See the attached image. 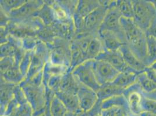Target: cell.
Segmentation results:
<instances>
[{
    "instance_id": "cell-1",
    "label": "cell",
    "mask_w": 156,
    "mask_h": 116,
    "mask_svg": "<svg viewBox=\"0 0 156 116\" xmlns=\"http://www.w3.org/2000/svg\"><path fill=\"white\" fill-rule=\"evenodd\" d=\"M121 24L126 44L137 58L146 66L147 36L146 32L137 25L133 19L121 17Z\"/></svg>"
},
{
    "instance_id": "cell-2",
    "label": "cell",
    "mask_w": 156,
    "mask_h": 116,
    "mask_svg": "<svg viewBox=\"0 0 156 116\" xmlns=\"http://www.w3.org/2000/svg\"><path fill=\"white\" fill-rule=\"evenodd\" d=\"M133 7V20L143 32L149 29L156 18V9L151 1H132Z\"/></svg>"
},
{
    "instance_id": "cell-3",
    "label": "cell",
    "mask_w": 156,
    "mask_h": 116,
    "mask_svg": "<svg viewBox=\"0 0 156 116\" xmlns=\"http://www.w3.org/2000/svg\"><path fill=\"white\" fill-rule=\"evenodd\" d=\"M123 95L125 97L129 109L127 113L130 116H139L142 111L141 104L143 99V91L137 83L124 90Z\"/></svg>"
},
{
    "instance_id": "cell-4",
    "label": "cell",
    "mask_w": 156,
    "mask_h": 116,
    "mask_svg": "<svg viewBox=\"0 0 156 116\" xmlns=\"http://www.w3.org/2000/svg\"><path fill=\"white\" fill-rule=\"evenodd\" d=\"M121 17L122 16L118 10L116 4L111 7L104 17L103 23V31H108L114 32L125 44H126L125 37L121 24Z\"/></svg>"
},
{
    "instance_id": "cell-5",
    "label": "cell",
    "mask_w": 156,
    "mask_h": 116,
    "mask_svg": "<svg viewBox=\"0 0 156 116\" xmlns=\"http://www.w3.org/2000/svg\"><path fill=\"white\" fill-rule=\"evenodd\" d=\"M93 68L98 81H102L104 84L112 83L120 73L110 63L101 60L94 64Z\"/></svg>"
},
{
    "instance_id": "cell-6",
    "label": "cell",
    "mask_w": 156,
    "mask_h": 116,
    "mask_svg": "<svg viewBox=\"0 0 156 116\" xmlns=\"http://www.w3.org/2000/svg\"><path fill=\"white\" fill-rule=\"evenodd\" d=\"M74 74L86 87L93 90H100V84L96 77L93 66L89 64L81 65L75 69Z\"/></svg>"
},
{
    "instance_id": "cell-7",
    "label": "cell",
    "mask_w": 156,
    "mask_h": 116,
    "mask_svg": "<svg viewBox=\"0 0 156 116\" xmlns=\"http://www.w3.org/2000/svg\"><path fill=\"white\" fill-rule=\"evenodd\" d=\"M119 51L121 52L126 64L133 70L139 73L142 71H144L147 67L132 52L130 48L126 44L122 45L120 48Z\"/></svg>"
},
{
    "instance_id": "cell-8",
    "label": "cell",
    "mask_w": 156,
    "mask_h": 116,
    "mask_svg": "<svg viewBox=\"0 0 156 116\" xmlns=\"http://www.w3.org/2000/svg\"><path fill=\"white\" fill-rule=\"evenodd\" d=\"M100 59L108 62L119 72L133 71L126 64L123 56L119 51L117 52L107 51L104 53V55L100 56Z\"/></svg>"
},
{
    "instance_id": "cell-9",
    "label": "cell",
    "mask_w": 156,
    "mask_h": 116,
    "mask_svg": "<svg viewBox=\"0 0 156 116\" xmlns=\"http://www.w3.org/2000/svg\"><path fill=\"white\" fill-rule=\"evenodd\" d=\"M93 90H90V88H79L78 91L79 106L80 109L85 112L91 109L96 101V95Z\"/></svg>"
},
{
    "instance_id": "cell-10",
    "label": "cell",
    "mask_w": 156,
    "mask_h": 116,
    "mask_svg": "<svg viewBox=\"0 0 156 116\" xmlns=\"http://www.w3.org/2000/svg\"><path fill=\"white\" fill-rule=\"evenodd\" d=\"M138 74L133 71L120 72L112 83L125 90L130 86L136 83Z\"/></svg>"
},
{
    "instance_id": "cell-11",
    "label": "cell",
    "mask_w": 156,
    "mask_h": 116,
    "mask_svg": "<svg viewBox=\"0 0 156 116\" xmlns=\"http://www.w3.org/2000/svg\"><path fill=\"white\" fill-rule=\"evenodd\" d=\"M57 97L67 110H68V111L76 113L80 109L79 99L76 97V95L61 90V92L57 93Z\"/></svg>"
},
{
    "instance_id": "cell-12",
    "label": "cell",
    "mask_w": 156,
    "mask_h": 116,
    "mask_svg": "<svg viewBox=\"0 0 156 116\" xmlns=\"http://www.w3.org/2000/svg\"><path fill=\"white\" fill-rule=\"evenodd\" d=\"M103 35L104 45L108 49V51H118L122 45L125 44L114 32L103 31Z\"/></svg>"
},
{
    "instance_id": "cell-13",
    "label": "cell",
    "mask_w": 156,
    "mask_h": 116,
    "mask_svg": "<svg viewBox=\"0 0 156 116\" xmlns=\"http://www.w3.org/2000/svg\"><path fill=\"white\" fill-rule=\"evenodd\" d=\"M137 83L139 84L144 94H150L156 90V84L147 76L144 71L137 74Z\"/></svg>"
},
{
    "instance_id": "cell-14",
    "label": "cell",
    "mask_w": 156,
    "mask_h": 116,
    "mask_svg": "<svg viewBox=\"0 0 156 116\" xmlns=\"http://www.w3.org/2000/svg\"><path fill=\"white\" fill-rule=\"evenodd\" d=\"M105 15L104 10L101 8H96L87 16H85V27L91 29L96 26L100 20H104Z\"/></svg>"
},
{
    "instance_id": "cell-15",
    "label": "cell",
    "mask_w": 156,
    "mask_h": 116,
    "mask_svg": "<svg viewBox=\"0 0 156 116\" xmlns=\"http://www.w3.org/2000/svg\"><path fill=\"white\" fill-rule=\"evenodd\" d=\"M98 90L100 97L104 98H110L123 95L125 90L110 83L105 84L104 87L101 89L100 88Z\"/></svg>"
},
{
    "instance_id": "cell-16",
    "label": "cell",
    "mask_w": 156,
    "mask_h": 116,
    "mask_svg": "<svg viewBox=\"0 0 156 116\" xmlns=\"http://www.w3.org/2000/svg\"><path fill=\"white\" fill-rule=\"evenodd\" d=\"M116 6L122 17L129 19L133 18V7L132 1H117Z\"/></svg>"
},
{
    "instance_id": "cell-17",
    "label": "cell",
    "mask_w": 156,
    "mask_h": 116,
    "mask_svg": "<svg viewBox=\"0 0 156 116\" xmlns=\"http://www.w3.org/2000/svg\"><path fill=\"white\" fill-rule=\"evenodd\" d=\"M156 60V39L151 36H147V67H149Z\"/></svg>"
},
{
    "instance_id": "cell-18",
    "label": "cell",
    "mask_w": 156,
    "mask_h": 116,
    "mask_svg": "<svg viewBox=\"0 0 156 116\" xmlns=\"http://www.w3.org/2000/svg\"><path fill=\"white\" fill-rule=\"evenodd\" d=\"M61 88L63 92L76 95L80 87L78 86L73 77L68 76L61 81Z\"/></svg>"
},
{
    "instance_id": "cell-19",
    "label": "cell",
    "mask_w": 156,
    "mask_h": 116,
    "mask_svg": "<svg viewBox=\"0 0 156 116\" xmlns=\"http://www.w3.org/2000/svg\"><path fill=\"white\" fill-rule=\"evenodd\" d=\"M101 44L98 39H92L86 52L85 57L87 58H94L99 55L101 50Z\"/></svg>"
},
{
    "instance_id": "cell-20",
    "label": "cell",
    "mask_w": 156,
    "mask_h": 116,
    "mask_svg": "<svg viewBox=\"0 0 156 116\" xmlns=\"http://www.w3.org/2000/svg\"><path fill=\"white\" fill-rule=\"evenodd\" d=\"M52 116H65L67 113V109L59 99H54L51 105Z\"/></svg>"
},
{
    "instance_id": "cell-21",
    "label": "cell",
    "mask_w": 156,
    "mask_h": 116,
    "mask_svg": "<svg viewBox=\"0 0 156 116\" xmlns=\"http://www.w3.org/2000/svg\"><path fill=\"white\" fill-rule=\"evenodd\" d=\"M141 108L142 111H148L156 114V101L143 95Z\"/></svg>"
},
{
    "instance_id": "cell-22",
    "label": "cell",
    "mask_w": 156,
    "mask_h": 116,
    "mask_svg": "<svg viewBox=\"0 0 156 116\" xmlns=\"http://www.w3.org/2000/svg\"><path fill=\"white\" fill-rule=\"evenodd\" d=\"M121 109H122V108L118 107H112L110 108L104 109L101 113V116H117Z\"/></svg>"
},
{
    "instance_id": "cell-23",
    "label": "cell",
    "mask_w": 156,
    "mask_h": 116,
    "mask_svg": "<svg viewBox=\"0 0 156 116\" xmlns=\"http://www.w3.org/2000/svg\"><path fill=\"white\" fill-rule=\"evenodd\" d=\"M146 34L147 36H151L156 39V18L146 32Z\"/></svg>"
},
{
    "instance_id": "cell-24",
    "label": "cell",
    "mask_w": 156,
    "mask_h": 116,
    "mask_svg": "<svg viewBox=\"0 0 156 116\" xmlns=\"http://www.w3.org/2000/svg\"><path fill=\"white\" fill-rule=\"evenodd\" d=\"M145 73H146V74L147 75V76L156 84V73L153 71V70H151L149 67H147L146 69H145Z\"/></svg>"
},
{
    "instance_id": "cell-25",
    "label": "cell",
    "mask_w": 156,
    "mask_h": 116,
    "mask_svg": "<svg viewBox=\"0 0 156 116\" xmlns=\"http://www.w3.org/2000/svg\"><path fill=\"white\" fill-rule=\"evenodd\" d=\"M57 8L55 9V13L57 14V16H58L59 19H64L66 16V13H65V11L61 9L59 7H56Z\"/></svg>"
},
{
    "instance_id": "cell-26",
    "label": "cell",
    "mask_w": 156,
    "mask_h": 116,
    "mask_svg": "<svg viewBox=\"0 0 156 116\" xmlns=\"http://www.w3.org/2000/svg\"><path fill=\"white\" fill-rule=\"evenodd\" d=\"M143 95L144 97H147L148 98L154 100L156 101V90L151 93H150V94H144L143 93Z\"/></svg>"
},
{
    "instance_id": "cell-27",
    "label": "cell",
    "mask_w": 156,
    "mask_h": 116,
    "mask_svg": "<svg viewBox=\"0 0 156 116\" xmlns=\"http://www.w3.org/2000/svg\"><path fill=\"white\" fill-rule=\"evenodd\" d=\"M139 116H156V114L148 111H142Z\"/></svg>"
},
{
    "instance_id": "cell-28",
    "label": "cell",
    "mask_w": 156,
    "mask_h": 116,
    "mask_svg": "<svg viewBox=\"0 0 156 116\" xmlns=\"http://www.w3.org/2000/svg\"><path fill=\"white\" fill-rule=\"evenodd\" d=\"M149 67L150 68L151 70H153L156 73V60L155 62H154L153 63H151Z\"/></svg>"
},
{
    "instance_id": "cell-29",
    "label": "cell",
    "mask_w": 156,
    "mask_h": 116,
    "mask_svg": "<svg viewBox=\"0 0 156 116\" xmlns=\"http://www.w3.org/2000/svg\"><path fill=\"white\" fill-rule=\"evenodd\" d=\"M76 116V113H72V112H71V111H68L67 112V113H66V116Z\"/></svg>"
},
{
    "instance_id": "cell-30",
    "label": "cell",
    "mask_w": 156,
    "mask_h": 116,
    "mask_svg": "<svg viewBox=\"0 0 156 116\" xmlns=\"http://www.w3.org/2000/svg\"><path fill=\"white\" fill-rule=\"evenodd\" d=\"M126 116H128V115H127V114H126Z\"/></svg>"
}]
</instances>
